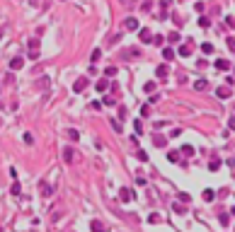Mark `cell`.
I'll return each instance as SVG.
<instances>
[{
	"label": "cell",
	"instance_id": "6da1fadb",
	"mask_svg": "<svg viewBox=\"0 0 235 232\" xmlns=\"http://www.w3.org/2000/svg\"><path fill=\"white\" fill-rule=\"evenodd\" d=\"M85 87H87V80H85V77H80V80H75V85H73V90H75V92H83Z\"/></svg>",
	"mask_w": 235,
	"mask_h": 232
},
{
	"label": "cell",
	"instance_id": "7a4b0ae2",
	"mask_svg": "<svg viewBox=\"0 0 235 232\" xmlns=\"http://www.w3.org/2000/svg\"><path fill=\"white\" fill-rule=\"evenodd\" d=\"M95 87H97V92H104V90H107V87H109V80H107V77H100V80H97V85H95Z\"/></svg>",
	"mask_w": 235,
	"mask_h": 232
},
{
	"label": "cell",
	"instance_id": "3957f363",
	"mask_svg": "<svg viewBox=\"0 0 235 232\" xmlns=\"http://www.w3.org/2000/svg\"><path fill=\"white\" fill-rule=\"evenodd\" d=\"M216 95H218L221 99H228V97H230V87H218V90H216Z\"/></svg>",
	"mask_w": 235,
	"mask_h": 232
},
{
	"label": "cell",
	"instance_id": "277c9868",
	"mask_svg": "<svg viewBox=\"0 0 235 232\" xmlns=\"http://www.w3.org/2000/svg\"><path fill=\"white\" fill-rule=\"evenodd\" d=\"M213 198H216V191H213V189H204V201H208V203H211Z\"/></svg>",
	"mask_w": 235,
	"mask_h": 232
},
{
	"label": "cell",
	"instance_id": "5b68a950",
	"mask_svg": "<svg viewBox=\"0 0 235 232\" xmlns=\"http://www.w3.org/2000/svg\"><path fill=\"white\" fill-rule=\"evenodd\" d=\"M153 143H155L158 148H165V143H167V138H165V135H155V138H153Z\"/></svg>",
	"mask_w": 235,
	"mask_h": 232
},
{
	"label": "cell",
	"instance_id": "8992f818",
	"mask_svg": "<svg viewBox=\"0 0 235 232\" xmlns=\"http://www.w3.org/2000/svg\"><path fill=\"white\" fill-rule=\"evenodd\" d=\"M119 194H121V201H131V198H134V194H131V189H121Z\"/></svg>",
	"mask_w": 235,
	"mask_h": 232
},
{
	"label": "cell",
	"instance_id": "52a82bcc",
	"mask_svg": "<svg viewBox=\"0 0 235 232\" xmlns=\"http://www.w3.org/2000/svg\"><path fill=\"white\" fill-rule=\"evenodd\" d=\"M141 41H145V44H148V41H153V36H150V32H148V29H141Z\"/></svg>",
	"mask_w": 235,
	"mask_h": 232
},
{
	"label": "cell",
	"instance_id": "ba28073f",
	"mask_svg": "<svg viewBox=\"0 0 235 232\" xmlns=\"http://www.w3.org/2000/svg\"><path fill=\"white\" fill-rule=\"evenodd\" d=\"M22 68V58H12L10 61V70H20Z\"/></svg>",
	"mask_w": 235,
	"mask_h": 232
},
{
	"label": "cell",
	"instance_id": "9c48e42d",
	"mask_svg": "<svg viewBox=\"0 0 235 232\" xmlns=\"http://www.w3.org/2000/svg\"><path fill=\"white\" fill-rule=\"evenodd\" d=\"M216 68H218V70H228V68H230V63H228L226 58H221V61H216Z\"/></svg>",
	"mask_w": 235,
	"mask_h": 232
},
{
	"label": "cell",
	"instance_id": "30bf717a",
	"mask_svg": "<svg viewBox=\"0 0 235 232\" xmlns=\"http://www.w3.org/2000/svg\"><path fill=\"white\" fill-rule=\"evenodd\" d=\"M163 58H165V61H172V58H174V51H172V48H165V51H163Z\"/></svg>",
	"mask_w": 235,
	"mask_h": 232
},
{
	"label": "cell",
	"instance_id": "8fae6325",
	"mask_svg": "<svg viewBox=\"0 0 235 232\" xmlns=\"http://www.w3.org/2000/svg\"><path fill=\"white\" fill-rule=\"evenodd\" d=\"M218 167H221V160H218V157H216V160H211V162H208V169H211V172H216V169H218Z\"/></svg>",
	"mask_w": 235,
	"mask_h": 232
},
{
	"label": "cell",
	"instance_id": "7c38bea8",
	"mask_svg": "<svg viewBox=\"0 0 235 232\" xmlns=\"http://www.w3.org/2000/svg\"><path fill=\"white\" fill-rule=\"evenodd\" d=\"M155 73H158L160 77H165V75L170 73V68H167V66H158V70H155Z\"/></svg>",
	"mask_w": 235,
	"mask_h": 232
},
{
	"label": "cell",
	"instance_id": "4fadbf2b",
	"mask_svg": "<svg viewBox=\"0 0 235 232\" xmlns=\"http://www.w3.org/2000/svg\"><path fill=\"white\" fill-rule=\"evenodd\" d=\"M90 227H92V232H102L104 227H102V223H97V220H92L90 223Z\"/></svg>",
	"mask_w": 235,
	"mask_h": 232
},
{
	"label": "cell",
	"instance_id": "5bb4252c",
	"mask_svg": "<svg viewBox=\"0 0 235 232\" xmlns=\"http://www.w3.org/2000/svg\"><path fill=\"white\" fill-rule=\"evenodd\" d=\"M201 51H204V53H213V44H208V41L201 44Z\"/></svg>",
	"mask_w": 235,
	"mask_h": 232
},
{
	"label": "cell",
	"instance_id": "9a60e30c",
	"mask_svg": "<svg viewBox=\"0 0 235 232\" xmlns=\"http://www.w3.org/2000/svg\"><path fill=\"white\" fill-rule=\"evenodd\" d=\"M100 58H102V51H100V48H95V51H92V58H90V61H92V63H97Z\"/></svg>",
	"mask_w": 235,
	"mask_h": 232
},
{
	"label": "cell",
	"instance_id": "2e32d148",
	"mask_svg": "<svg viewBox=\"0 0 235 232\" xmlns=\"http://www.w3.org/2000/svg\"><path fill=\"white\" fill-rule=\"evenodd\" d=\"M167 160H170V162H177V160H179V152H177V150L167 152Z\"/></svg>",
	"mask_w": 235,
	"mask_h": 232
},
{
	"label": "cell",
	"instance_id": "e0dca14e",
	"mask_svg": "<svg viewBox=\"0 0 235 232\" xmlns=\"http://www.w3.org/2000/svg\"><path fill=\"white\" fill-rule=\"evenodd\" d=\"M126 27H129V29H138V22H136L134 17H129V20H126Z\"/></svg>",
	"mask_w": 235,
	"mask_h": 232
},
{
	"label": "cell",
	"instance_id": "ac0fdd59",
	"mask_svg": "<svg viewBox=\"0 0 235 232\" xmlns=\"http://www.w3.org/2000/svg\"><path fill=\"white\" fill-rule=\"evenodd\" d=\"M206 85H208L206 80H196V82H194V90H206Z\"/></svg>",
	"mask_w": 235,
	"mask_h": 232
},
{
	"label": "cell",
	"instance_id": "d6986e66",
	"mask_svg": "<svg viewBox=\"0 0 235 232\" xmlns=\"http://www.w3.org/2000/svg\"><path fill=\"white\" fill-rule=\"evenodd\" d=\"M167 41H172V44H177V41H179V34H177V32H172V34L167 36Z\"/></svg>",
	"mask_w": 235,
	"mask_h": 232
},
{
	"label": "cell",
	"instance_id": "ffe728a7",
	"mask_svg": "<svg viewBox=\"0 0 235 232\" xmlns=\"http://www.w3.org/2000/svg\"><path fill=\"white\" fill-rule=\"evenodd\" d=\"M179 201H182V203H189V201H192V196H189V194H184V191H182V194H179Z\"/></svg>",
	"mask_w": 235,
	"mask_h": 232
},
{
	"label": "cell",
	"instance_id": "44dd1931",
	"mask_svg": "<svg viewBox=\"0 0 235 232\" xmlns=\"http://www.w3.org/2000/svg\"><path fill=\"white\" fill-rule=\"evenodd\" d=\"M182 152H184V155H194V148H192V145H184Z\"/></svg>",
	"mask_w": 235,
	"mask_h": 232
},
{
	"label": "cell",
	"instance_id": "7402d4cb",
	"mask_svg": "<svg viewBox=\"0 0 235 232\" xmlns=\"http://www.w3.org/2000/svg\"><path fill=\"white\" fill-rule=\"evenodd\" d=\"M179 53H182V56H189V53H192V48H189V46H182V48H179Z\"/></svg>",
	"mask_w": 235,
	"mask_h": 232
},
{
	"label": "cell",
	"instance_id": "603a6c76",
	"mask_svg": "<svg viewBox=\"0 0 235 232\" xmlns=\"http://www.w3.org/2000/svg\"><path fill=\"white\" fill-rule=\"evenodd\" d=\"M143 90H145V92H153V90H155V82H145V87H143Z\"/></svg>",
	"mask_w": 235,
	"mask_h": 232
},
{
	"label": "cell",
	"instance_id": "cb8c5ba5",
	"mask_svg": "<svg viewBox=\"0 0 235 232\" xmlns=\"http://www.w3.org/2000/svg\"><path fill=\"white\" fill-rule=\"evenodd\" d=\"M148 223H153V225H155V223H160V215H155V213H153V215L148 218Z\"/></svg>",
	"mask_w": 235,
	"mask_h": 232
},
{
	"label": "cell",
	"instance_id": "d4e9b609",
	"mask_svg": "<svg viewBox=\"0 0 235 232\" xmlns=\"http://www.w3.org/2000/svg\"><path fill=\"white\" fill-rule=\"evenodd\" d=\"M228 223H230V215L223 213V215H221V225H228Z\"/></svg>",
	"mask_w": 235,
	"mask_h": 232
},
{
	"label": "cell",
	"instance_id": "484cf974",
	"mask_svg": "<svg viewBox=\"0 0 235 232\" xmlns=\"http://www.w3.org/2000/svg\"><path fill=\"white\" fill-rule=\"evenodd\" d=\"M68 135H70V140H78V138H80V135H78V131H73V128L68 131Z\"/></svg>",
	"mask_w": 235,
	"mask_h": 232
},
{
	"label": "cell",
	"instance_id": "4316f807",
	"mask_svg": "<svg viewBox=\"0 0 235 232\" xmlns=\"http://www.w3.org/2000/svg\"><path fill=\"white\" fill-rule=\"evenodd\" d=\"M10 191H12V194H15V196H17V194H20V184H17V181H15V184H12V189H10Z\"/></svg>",
	"mask_w": 235,
	"mask_h": 232
},
{
	"label": "cell",
	"instance_id": "83f0119b",
	"mask_svg": "<svg viewBox=\"0 0 235 232\" xmlns=\"http://www.w3.org/2000/svg\"><path fill=\"white\" fill-rule=\"evenodd\" d=\"M104 75H116V68H112V66H109L107 70H104Z\"/></svg>",
	"mask_w": 235,
	"mask_h": 232
},
{
	"label": "cell",
	"instance_id": "f1b7e54d",
	"mask_svg": "<svg viewBox=\"0 0 235 232\" xmlns=\"http://www.w3.org/2000/svg\"><path fill=\"white\" fill-rule=\"evenodd\" d=\"M228 48H230V51H235V39H228Z\"/></svg>",
	"mask_w": 235,
	"mask_h": 232
},
{
	"label": "cell",
	"instance_id": "f546056e",
	"mask_svg": "<svg viewBox=\"0 0 235 232\" xmlns=\"http://www.w3.org/2000/svg\"><path fill=\"white\" fill-rule=\"evenodd\" d=\"M228 126H230V128L235 131V119H230V121H228Z\"/></svg>",
	"mask_w": 235,
	"mask_h": 232
}]
</instances>
